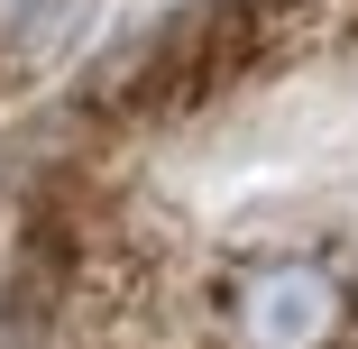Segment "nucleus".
Listing matches in <instances>:
<instances>
[{"mask_svg":"<svg viewBox=\"0 0 358 349\" xmlns=\"http://www.w3.org/2000/svg\"><path fill=\"white\" fill-rule=\"evenodd\" d=\"M239 340L248 349H331L349 331V294L322 257H275V266H248L239 276Z\"/></svg>","mask_w":358,"mask_h":349,"instance_id":"f257e3e1","label":"nucleus"},{"mask_svg":"<svg viewBox=\"0 0 358 349\" xmlns=\"http://www.w3.org/2000/svg\"><path fill=\"white\" fill-rule=\"evenodd\" d=\"M46 19H55V0H0V37H28Z\"/></svg>","mask_w":358,"mask_h":349,"instance_id":"f03ea898","label":"nucleus"}]
</instances>
